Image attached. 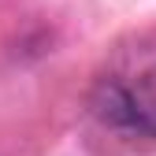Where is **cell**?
<instances>
[{
	"label": "cell",
	"instance_id": "6da1fadb",
	"mask_svg": "<svg viewBox=\"0 0 156 156\" xmlns=\"http://www.w3.org/2000/svg\"><path fill=\"white\" fill-rule=\"evenodd\" d=\"M89 104L104 126L156 138V41L115 52L112 67L97 78Z\"/></svg>",
	"mask_w": 156,
	"mask_h": 156
}]
</instances>
